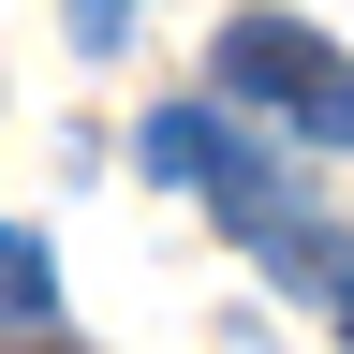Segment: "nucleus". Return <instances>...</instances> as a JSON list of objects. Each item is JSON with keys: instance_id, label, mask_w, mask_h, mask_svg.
<instances>
[{"instance_id": "f257e3e1", "label": "nucleus", "mask_w": 354, "mask_h": 354, "mask_svg": "<svg viewBox=\"0 0 354 354\" xmlns=\"http://www.w3.org/2000/svg\"><path fill=\"white\" fill-rule=\"evenodd\" d=\"M133 162L177 177V192H207L221 221H236V251L266 266V281H295V295H325V325L354 339V236L339 221H310V192L266 148H236V118H207V104H162L148 133H133Z\"/></svg>"}, {"instance_id": "f03ea898", "label": "nucleus", "mask_w": 354, "mask_h": 354, "mask_svg": "<svg viewBox=\"0 0 354 354\" xmlns=\"http://www.w3.org/2000/svg\"><path fill=\"white\" fill-rule=\"evenodd\" d=\"M207 74H221V104H266L295 148H354V59H339L325 30H295V15H236Z\"/></svg>"}, {"instance_id": "7ed1b4c3", "label": "nucleus", "mask_w": 354, "mask_h": 354, "mask_svg": "<svg viewBox=\"0 0 354 354\" xmlns=\"http://www.w3.org/2000/svg\"><path fill=\"white\" fill-rule=\"evenodd\" d=\"M44 310H59V251L30 221H0V339H44Z\"/></svg>"}, {"instance_id": "20e7f679", "label": "nucleus", "mask_w": 354, "mask_h": 354, "mask_svg": "<svg viewBox=\"0 0 354 354\" xmlns=\"http://www.w3.org/2000/svg\"><path fill=\"white\" fill-rule=\"evenodd\" d=\"M118 30H133V0H74V44H88V59H104Z\"/></svg>"}, {"instance_id": "39448f33", "label": "nucleus", "mask_w": 354, "mask_h": 354, "mask_svg": "<svg viewBox=\"0 0 354 354\" xmlns=\"http://www.w3.org/2000/svg\"><path fill=\"white\" fill-rule=\"evenodd\" d=\"M30 354H59V339H30Z\"/></svg>"}]
</instances>
